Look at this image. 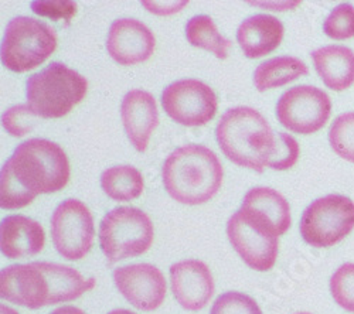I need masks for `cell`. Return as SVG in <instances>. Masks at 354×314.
I'll return each instance as SVG.
<instances>
[{
  "mask_svg": "<svg viewBox=\"0 0 354 314\" xmlns=\"http://www.w3.org/2000/svg\"><path fill=\"white\" fill-rule=\"evenodd\" d=\"M216 137L228 160L258 173L265 167L288 170L297 164L301 153L297 139L275 133L268 121L250 106L228 109L217 125Z\"/></svg>",
  "mask_w": 354,
  "mask_h": 314,
  "instance_id": "cell-1",
  "label": "cell"
},
{
  "mask_svg": "<svg viewBox=\"0 0 354 314\" xmlns=\"http://www.w3.org/2000/svg\"><path fill=\"white\" fill-rule=\"evenodd\" d=\"M70 180V161L62 146L47 139L20 144L0 173V207L20 210L39 194L63 190Z\"/></svg>",
  "mask_w": 354,
  "mask_h": 314,
  "instance_id": "cell-2",
  "label": "cell"
},
{
  "mask_svg": "<svg viewBox=\"0 0 354 314\" xmlns=\"http://www.w3.org/2000/svg\"><path fill=\"white\" fill-rule=\"evenodd\" d=\"M223 176L224 170L217 155L201 145L176 149L162 167L167 194L186 206L210 202L223 184Z\"/></svg>",
  "mask_w": 354,
  "mask_h": 314,
  "instance_id": "cell-3",
  "label": "cell"
},
{
  "mask_svg": "<svg viewBox=\"0 0 354 314\" xmlns=\"http://www.w3.org/2000/svg\"><path fill=\"white\" fill-rule=\"evenodd\" d=\"M88 81L63 63H51L26 82L27 105L39 118L58 119L73 110L86 95Z\"/></svg>",
  "mask_w": 354,
  "mask_h": 314,
  "instance_id": "cell-4",
  "label": "cell"
},
{
  "mask_svg": "<svg viewBox=\"0 0 354 314\" xmlns=\"http://www.w3.org/2000/svg\"><path fill=\"white\" fill-rule=\"evenodd\" d=\"M155 238L152 219L135 207H118L100 224V246L109 264L136 258L149 251Z\"/></svg>",
  "mask_w": 354,
  "mask_h": 314,
  "instance_id": "cell-5",
  "label": "cell"
},
{
  "mask_svg": "<svg viewBox=\"0 0 354 314\" xmlns=\"http://www.w3.org/2000/svg\"><path fill=\"white\" fill-rule=\"evenodd\" d=\"M57 48L54 28L33 17L10 20L2 41V63L13 72H27L41 66Z\"/></svg>",
  "mask_w": 354,
  "mask_h": 314,
  "instance_id": "cell-6",
  "label": "cell"
},
{
  "mask_svg": "<svg viewBox=\"0 0 354 314\" xmlns=\"http://www.w3.org/2000/svg\"><path fill=\"white\" fill-rule=\"evenodd\" d=\"M354 228V202L346 195L329 194L304 211L299 231L304 241L315 248H332Z\"/></svg>",
  "mask_w": 354,
  "mask_h": 314,
  "instance_id": "cell-7",
  "label": "cell"
},
{
  "mask_svg": "<svg viewBox=\"0 0 354 314\" xmlns=\"http://www.w3.org/2000/svg\"><path fill=\"white\" fill-rule=\"evenodd\" d=\"M95 238L94 217L80 199L68 198L51 215V239L64 259L80 261L91 251Z\"/></svg>",
  "mask_w": 354,
  "mask_h": 314,
  "instance_id": "cell-8",
  "label": "cell"
},
{
  "mask_svg": "<svg viewBox=\"0 0 354 314\" xmlns=\"http://www.w3.org/2000/svg\"><path fill=\"white\" fill-rule=\"evenodd\" d=\"M332 115L330 97L312 85H298L285 91L277 104V118L288 130L312 135L328 124Z\"/></svg>",
  "mask_w": 354,
  "mask_h": 314,
  "instance_id": "cell-9",
  "label": "cell"
},
{
  "mask_svg": "<svg viewBox=\"0 0 354 314\" xmlns=\"http://www.w3.org/2000/svg\"><path fill=\"white\" fill-rule=\"evenodd\" d=\"M162 105L174 122L196 128L207 125L216 117L218 99L207 84L186 78L167 85L162 92Z\"/></svg>",
  "mask_w": 354,
  "mask_h": 314,
  "instance_id": "cell-10",
  "label": "cell"
},
{
  "mask_svg": "<svg viewBox=\"0 0 354 314\" xmlns=\"http://www.w3.org/2000/svg\"><path fill=\"white\" fill-rule=\"evenodd\" d=\"M227 237L241 259L258 272L271 271L279 253L278 237L263 231L239 210L227 224Z\"/></svg>",
  "mask_w": 354,
  "mask_h": 314,
  "instance_id": "cell-11",
  "label": "cell"
},
{
  "mask_svg": "<svg viewBox=\"0 0 354 314\" xmlns=\"http://www.w3.org/2000/svg\"><path fill=\"white\" fill-rule=\"evenodd\" d=\"M0 296L3 300L33 310L51 306V283L41 262L5 268L0 273Z\"/></svg>",
  "mask_w": 354,
  "mask_h": 314,
  "instance_id": "cell-12",
  "label": "cell"
},
{
  "mask_svg": "<svg viewBox=\"0 0 354 314\" xmlns=\"http://www.w3.org/2000/svg\"><path fill=\"white\" fill-rule=\"evenodd\" d=\"M113 282L120 293L138 310L153 311L166 297V279L151 264H133L113 271Z\"/></svg>",
  "mask_w": 354,
  "mask_h": 314,
  "instance_id": "cell-13",
  "label": "cell"
},
{
  "mask_svg": "<svg viewBox=\"0 0 354 314\" xmlns=\"http://www.w3.org/2000/svg\"><path fill=\"white\" fill-rule=\"evenodd\" d=\"M156 47L152 30L135 19H118L108 32L106 50L121 66H136L147 61Z\"/></svg>",
  "mask_w": 354,
  "mask_h": 314,
  "instance_id": "cell-14",
  "label": "cell"
},
{
  "mask_svg": "<svg viewBox=\"0 0 354 314\" xmlns=\"http://www.w3.org/2000/svg\"><path fill=\"white\" fill-rule=\"evenodd\" d=\"M174 299L185 310L198 311L214 295V280L209 266L197 259L177 262L170 268Z\"/></svg>",
  "mask_w": 354,
  "mask_h": 314,
  "instance_id": "cell-15",
  "label": "cell"
},
{
  "mask_svg": "<svg viewBox=\"0 0 354 314\" xmlns=\"http://www.w3.org/2000/svg\"><path fill=\"white\" fill-rule=\"evenodd\" d=\"M121 118L131 144L138 152L143 153L159 125L156 99L151 92L142 90L129 91L121 104Z\"/></svg>",
  "mask_w": 354,
  "mask_h": 314,
  "instance_id": "cell-16",
  "label": "cell"
},
{
  "mask_svg": "<svg viewBox=\"0 0 354 314\" xmlns=\"http://www.w3.org/2000/svg\"><path fill=\"white\" fill-rule=\"evenodd\" d=\"M46 245L40 222L26 215H9L0 225V249L9 259H23L39 255Z\"/></svg>",
  "mask_w": 354,
  "mask_h": 314,
  "instance_id": "cell-17",
  "label": "cell"
},
{
  "mask_svg": "<svg viewBox=\"0 0 354 314\" xmlns=\"http://www.w3.org/2000/svg\"><path fill=\"white\" fill-rule=\"evenodd\" d=\"M283 24L270 14H254L237 30V41L248 59H261L275 51L283 39Z\"/></svg>",
  "mask_w": 354,
  "mask_h": 314,
  "instance_id": "cell-18",
  "label": "cell"
},
{
  "mask_svg": "<svg viewBox=\"0 0 354 314\" xmlns=\"http://www.w3.org/2000/svg\"><path fill=\"white\" fill-rule=\"evenodd\" d=\"M312 60L323 84L342 92L354 84V51L346 46H324L315 50Z\"/></svg>",
  "mask_w": 354,
  "mask_h": 314,
  "instance_id": "cell-19",
  "label": "cell"
},
{
  "mask_svg": "<svg viewBox=\"0 0 354 314\" xmlns=\"http://www.w3.org/2000/svg\"><path fill=\"white\" fill-rule=\"evenodd\" d=\"M308 74V66L297 57H274L257 67L254 72V84L259 92H263L283 87V85Z\"/></svg>",
  "mask_w": 354,
  "mask_h": 314,
  "instance_id": "cell-20",
  "label": "cell"
},
{
  "mask_svg": "<svg viewBox=\"0 0 354 314\" xmlns=\"http://www.w3.org/2000/svg\"><path fill=\"white\" fill-rule=\"evenodd\" d=\"M243 208L257 211L267 217L283 235L292 225L290 207L285 197L270 187L251 188L243 199Z\"/></svg>",
  "mask_w": 354,
  "mask_h": 314,
  "instance_id": "cell-21",
  "label": "cell"
},
{
  "mask_svg": "<svg viewBox=\"0 0 354 314\" xmlns=\"http://www.w3.org/2000/svg\"><path fill=\"white\" fill-rule=\"evenodd\" d=\"M101 187L115 202H132L145 188L142 173L132 166H113L102 171Z\"/></svg>",
  "mask_w": 354,
  "mask_h": 314,
  "instance_id": "cell-22",
  "label": "cell"
},
{
  "mask_svg": "<svg viewBox=\"0 0 354 314\" xmlns=\"http://www.w3.org/2000/svg\"><path fill=\"white\" fill-rule=\"evenodd\" d=\"M187 41L198 48L213 52L217 59L225 60L232 43L221 36L213 19L207 14L192 17L186 24Z\"/></svg>",
  "mask_w": 354,
  "mask_h": 314,
  "instance_id": "cell-23",
  "label": "cell"
},
{
  "mask_svg": "<svg viewBox=\"0 0 354 314\" xmlns=\"http://www.w3.org/2000/svg\"><path fill=\"white\" fill-rule=\"evenodd\" d=\"M329 141L337 156L354 163V112L342 113L335 119L329 130Z\"/></svg>",
  "mask_w": 354,
  "mask_h": 314,
  "instance_id": "cell-24",
  "label": "cell"
},
{
  "mask_svg": "<svg viewBox=\"0 0 354 314\" xmlns=\"http://www.w3.org/2000/svg\"><path fill=\"white\" fill-rule=\"evenodd\" d=\"M323 32L328 37L343 41L354 37V6L342 3L336 6L323 23Z\"/></svg>",
  "mask_w": 354,
  "mask_h": 314,
  "instance_id": "cell-25",
  "label": "cell"
},
{
  "mask_svg": "<svg viewBox=\"0 0 354 314\" xmlns=\"http://www.w3.org/2000/svg\"><path fill=\"white\" fill-rule=\"evenodd\" d=\"M330 293L342 308L354 313V264H344L332 275Z\"/></svg>",
  "mask_w": 354,
  "mask_h": 314,
  "instance_id": "cell-26",
  "label": "cell"
},
{
  "mask_svg": "<svg viewBox=\"0 0 354 314\" xmlns=\"http://www.w3.org/2000/svg\"><path fill=\"white\" fill-rule=\"evenodd\" d=\"M210 314H262V311L251 296L227 292L216 299Z\"/></svg>",
  "mask_w": 354,
  "mask_h": 314,
  "instance_id": "cell-27",
  "label": "cell"
},
{
  "mask_svg": "<svg viewBox=\"0 0 354 314\" xmlns=\"http://www.w3.org/2000/svg\"><path fill=\"white\" fill-rule=\"evenodd\" d=\"M39 117L32 110L28 105H16L8 109L3 113V128L15 137H21L27 133H30L36 124Z\"/></svg>",
  "mask_w": 354,
  "mask_h": 314,
  "instance_id": "cell-28",
  "label": "cell"
},
{
  "mask_svg": "<svg viewBox=\"0 0 354 314\" xmlns=\"http://www.w3.org/2000/svg\"><path fill=\"white\" fill-rule=\"evenodd\" d=\"M32 10L43 17L53 19L55 21L66 20L70 23V20L77 13V5L71 0H37V2L32 3Z\"/></svg>",
  "mask_w": 354,
  "mask_h": 314,
  "instance_id": "cell-29",
  "label": "cell"
},
{
  "mask_svg": "<svg viewBox=\"0 0 354 314\" xmlns=\"http://www.w3.org/2000/svg\"><path fill=\"white\" fill-rule=\"evenodd\" d=\"M189 2H142L147 10L156 14H171L174 12L182 10Z\"/></svg>",
  "mask_w": 354,
  "mask_h": 314,
  "instance_id": "cell-30",
  "label": "cell"
},
{
  "mask_svg": "<svg viewBox=\"0 0 354 314\" xmlns=\"http://www.w3.org/2000/svg\"><path fill=\"white\" fill-rule=\"evenodd\" d=\"M50 314H85V313L81 308L74 307V306H63V307L55 308Z\"/></svg>",
  "mask_w": 354,
  "mask_h": 314,
  "instance_id": "cell-31",
  "label": "cell"
},
{
  "mask_svg": "<svg viewBox=\"0 0 354 314\" xmlns=\"http://www.w3.org/2000/svg\"><path fill=\"white\" fill-rule=\"evenodd\" d=\"M0 313H2V314H19L16 310H13V308H10L8 306L0 307Z\"/></svg>",
  "mask_w": 354,
  "mask_h": 314,
  "instance_id": "cell-32",
  "label": "cell"
},
{
  "mask_svg": "<svg viewBox=\"0 0 354 314\" xmlns=\"http://www.w3.org/2000/svg\"><path fill=\"white\" fill-rule=\"evenodd\" d=\"M108 314H136V313H133L131 310H125V308H118V310H113V311H111Z\"/></svg>",
  "mask_w": 354,
  "mask_h": 314,
  "instance_id": "cell-33",
  "label": "cell"
},
{
  "mask_svg": "<svg viewBox=\"0 0 354 314\" xmlns=\"http://www.w3.org/2000/svg\"><path fill=\"white\" fill-rule=\"evenodd\" d=\"M293 314H312L309 311H298V313H293Z\"/></svg>",
  "mask_w": 354,
  "mask_h": 314,
  "instance_id": "cell-34",
  "label": "cell"
}]
</instances>
